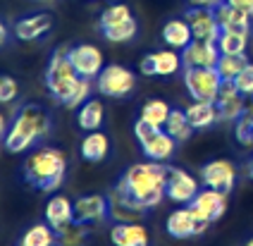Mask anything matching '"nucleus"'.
Returning a JSON list of instances; mask_svg holds the SVG:
<instances>
[{"label":"nucleus","instance_id":"obj_1","mask_svg":"<svg viewBox=\"0 0 253 246\" xmlns=\"http://www.w3.org/2000/svg\"><path fill=\"white\" fill-rule=\"evenodd\" d=\"M168 172L169 167L165 163H155V160H148V163H136L126 170L117 187L125 196H129L131 201L139 205L143 213L158 208L163 199L168 196L165 194V184H168Z\"/></svg>","mask_w":253,"mask_h":246},{"label":"nucleus","instance_id":"obj_2","mask_svg":"<svg viewBox=\"0 0 253 246\" xmlns=\"http://www.w3.org/2000/svg\"><path fill=\"white\" fill-rule=\"evenodd\" d=\"M50 131V115L41 105H24L17 110L12 127L5 134V151L7 153H24Z\"/></svg>","mask_w":253,"mask_h":246},{"label":"nucleus","instance_id":"obj_3","mask_svg":"<svg viewBox=\"0 0 253 246\" xmlns=\"http://www.w3.org/2000/svg\"><path fill=\"white\" fill-rule=\"evenodd\" d=\"M67 170V158L60 148H39L24 160V179L27 184L41 191H55L62 187Z\"/></svg>","mask_w":253,"mask_h":246},{"label":"nucleus","instance_id":"obj_4","mask_svg":"<svg viewBox=\"0 0 253 246\" xmlns=\"http://www.w3.org/2000/svg\"><path fill=\"white\" fill-rule=\"evenodd\" d=\"M77 82H79V74L70 60V48L60 45L50 55V62L45 67V88L53 96V101L65 105V101L70 98V93L77 86Z\"/></svg>","mask_w":253,"mask_h":246},{"label":"nucleus","instance_id":"obj_5","mask_svg":"<svg viewBox=\"0 0 253 246\" xmlns=\"http://www.w3.org/2000/svg\"><path fill=\"white\" fill-rule=\"evenodd\" d=\"M134 134H136V141L141 146V153L148 160L155 163H168L174 151H177V141L169 136L163 127H153L151 122H146L143 117L136 120L134 124Z\"/></svg>","mask_w":253,"mask_h":246},{"label":"nucleus","instance_id":"obj_6","mask_svg":"<svg viewBox=\"0 0 253 246\" xmlns=\"http://www.w3.org/2000/svg\"><path fill=\"white\" fill-rule=\"evenodd\" d=\"M184 86L194 101L215 103L222 86V77L215 67H184Z\"/></svg>","mask_w":253,"mask_h":246},{"label":"nucleus","instance_id":"obj_7","mask_svg":"<svg viewBox=\"0 0 253 246\" xmlns=\"http://www.w3.org/2000/svg\"><path fill=\"white\" fill-rule=\"evenodd\" d=\"M134 86H136L134 72L129 67H125V65H117V62L103 67L100 74L96 77L98 93L108 96V98H125V96H129L134 91Z\"/></svg>","mask_w":253,"mask_h":246},{"label":"nucleus","instance_id":"obj_8","mask_svg":"<svg viewBox=\"0 0 253 246\" xmlns=\"http://www.w3.org/2000/svg\"><path fill=\"white\" fill-rule=\"evenodd\" d=\"M211 222L201 220V217L191 210V205H184V208H177L168 215V222H165V230H168L169 237L174 239H189V237H198L208 230Z\"/></svg>","mask_w":253,"mask_h":246},{"label":"nucleus","instance_id":"obj_9","mask_svg":"<svg viewBox=\"0 0 253 246\" xmlns=\"http://www.w3.org/2000/svg\"><path fill=\"white\" fill-rule=\"evenodd\" d=\"M201 182L206 187L229 194L237 184V165L227 158H215L201 167Z\"/></svg>","mask_w":253,"mask_h":246},{"label":"nucleus","instance_id":"obj_10","mask_svg":"<svg viewBox=\"0 0 253 246\" xmlns=\"http://www.w3.org/2000/svg\"><path fill=\"white\" fill-rule=\"evenodd\" d=\"M198 191H201V187H198L194 174L182 170V167H169L168 184H165V194H168L169 201L179 203V205H189Z\"/></svg>","mask_w":253,"mask_h":246},{"label":"nucleus","instance_id":"obj_11","mask_svg":"<svg viewBox=\"0 0 253 246\" xmlns=\"http://www.w3.org/2000/svg\"><path fill=\"white\" fill-rule=\"evenodd\" d=\"M184 19L189 22V27H191V34H194V39L196 41H212V43H217V39H220V24H217V17L212 12L211 7H189L186 10V15Z\"/></svg>","mask_w":253,"mask_h":246},{"label":"nucleus","instance_id":"obj_12","mask_svg":"<svg viewBox=\"0 0 253 246\" xmlns=\"http://www.w3.org/2000/svg\"><path fill=\"white\" fill-rule=\"evenodd\" d=\"M139 67L146 77H172L184 67V60L174 48H165V50H155L151 55H146Z\"/></svg>","mask_w":253,"mask_h":246},{"label":"nucleus","instance_id":"obj_13","mask_svg":"<svg viewBox=\"0 0 253 246\" xmlns=\"http://www.w3.org/2000/svg\"><path fill=\"white\" fill-rule=\"evenodd\" d=\"M191 205V210L196 213L201 220H206V222H215V220H220V217L225 215L227 210V194L225 191H217V189H201L196 196H194V201L189 203Z\"/></svg>","mask_w":253,"mask_h":246},{"label":"nucleus","instance_id":"obj_14","mask_svg":"<svg viewBox=\"0 0 253 246\" xmlns=\"http://www.w3.org/2000/svg\"><path fill=\"white\" fill-rule=\"evenodd\" d=\"M74 217L82 225H91V222H105L110 217V199L103 194H88V196H79L74 201Z\"/></svg>","mask_w":253,"mask_h":246},{"label":"nucleus","instance_id":"obj_15","mask_svg":"<svg viewBox=\"0 0 253 246\" xmlns=\"http://www.w3.org/2000/svg\"><path fill=\"white\" fill-rule=\"evenodd\" d=\"M70 60H72V65H74V70H77V74H79V77H86V79H96L100 74V70L105 67V65H103V53L91 43L72 45Z\"/></svg>","mask_w":253,"mask_h":246},{"label":"nucleus","instance_id":"obj_16","mask_svg":"<svg viewBox=\"0 0 253 246\" xmlns=\"http://www.w3.org/2000/svg\"><path fill=\"white\" fill-rule=\"evenodd\" d=\"M217 110H220V120L222 122H237L239 117L246 115V96H241L239 88L234 86V82H222L220 93H217Z\"/></svg>","mask_w":253,"mask_h":246},{"label":"nucleus","instance_id":"obj_17","mask_svg":"<svg viewBox=\"0 0 253 246\" xmlns=\"http://www.w3.org/2000/svg\"><path fill=\"white\" fill-rule=\"evenodd\" d=\"M220 55L222 53H220L217 43H212V41H196V39L182 50L184 67H215Z\"/></svg>","mask_w":253,"mask_h":246},{"label":"nucleus","instance_id":"obj_18","mask_svg":"<svg viewBox=\"0 0 253 246\" xmlns=\"http://www.w3.org/2000/svg\"><path fill=\"white\" fill-rule=\"evenodd\" d=\"M50 27H53V17L48 12H36V15L22 17L14 24V39H19V41H39L50 31Z\"/></svg>","mask_w":253,"mask_h":246},{"label":"nucleus","instance_id":"obj_19","mask_svg":"<svg viewBox=\"0 0 253 246\" xmlns=\"http://www.w3.org/2000/svg\"><path fill=\"white\" fill-rule=\"evenodd\" d=\"M45 222L55 232H62L65 227H70L72 222H77V217H74V203L67 196H62V194L53 196L50 201L45 203Z\"/></svg>","mask_w":253,"mask_h":246},{"label":"nucleus","instance_id":"obj_20","mask_svg":"<svg viewBox=\"0 0 253 246\" xmlns=\"http://www.w3.org/2000/svg\"><path fill=\"white\" fill-rule=\"evenodd\" d=\"M215 17H217V24L222 31H239V34H251V22L253 17L246 15L244 10L229 5V2H220L215 10Z\"/></svg>","mask_w":253,"mask_h":246},{"label":"nucleus","instance_id":"obj_21","mask_svg":"<svg viewBox=\"0 0 253 246\" xmlns=\"http://www.w3.org/2000/svg\"><path fill=\"white\" fill-rule=\"evenodd\" d=\"M110 242L115 246H148V232L139 222H115Z\"/></svg>","mask_w":253,"mask_h":246},{"label":"nucleus","instance_id":"obj_22","mask_svg":"<svg viewBox=\"0 0 253 246\" xmlns=\"http://www.w3.org/2000/svg\"><path fill=\"white\" fill-rule=\"evenodd\" d=\"M184 110H186V117H189L194 129H208V127H212L220 120L217 105L208 101H194L191 105H186Z\"/></svg>","mask_w":253,"mask_h":246},{"label":"nucleus","instance_id":"obj_23","mask_svg":"<svg viewBox=\"0 0 253 246\" xmlns=\"http://www.w3.org/2000/svg\"><path fill=\"white\" fill-rule=\"evenodd\" d=\"M163 41L168 48H174V50H184L186 45L194 41V34H191V27L186 19H169L163 27Z\"/></svg>","mask_w":253,"mask_h":246},{"label":"nucleus","instance_id":"obj_24","mask_svg":"<svg viewBox=\"0 0 253 246\" xmlns=\"http://www.w3.org/2000/svg\"><path fill=\"white\" fill-rule=\"evenodd\" d=\"M110 153V139L103 131H86V136L82 139V158L88 163H100L108 158Z\"/></svg>","mask_w":253,"mask_h":246},{"label":"nucleus","instance_id":"obj_25","mask_svg":"<svg viewBox=\"0 0 253 246\" xmlns=\"http://www.w3.org/2000/svg\"><path fill=\"white\" fill-rule=\"evenodd\" d=\"M103 117H105L103 103L98 98H88L79 108V113H77V124H79V129H84V131H96L103 124Z\"/></svg>","mask_w":253,"mask_h":246},{"label":"nucleus","instance_id":"obj_26","mask_svg":"<svg viewBox=\"0 0 253 246\" xmlns=\"http://www.w3.org/2000/svg\"><path fill=\"white\" fill-rule=\"evenodd\" d=\"M60 242L57 232L48 225V222H39V225H31L24 234H22V242L19 246H55Z\"/></svg>","mask_w":253,"mask_h":246},{"label":"nucleus","instance_id":"obj_27","mask_svg":"<svg viewBox=\"0 0 253 246\" xmlns=\"http://www.w3.org/2000/svg\"><path fill=\"white\" fill-rule=\"evenodd\" d=\"M165 131H168L177 144H182V141H186V139H189L196 129L191 127V122H189V117H186V110L172 108L168 122H165Z\"/></svg>","mask_w":253,"mask_h":246},{"label":"nucleus","instance_id":"obj_28","mask_svg":"<svg viewBox=\"0 0 253 246\" xmlns=\"http://www.w3.org/2000/svg\"><path fill=\"white\" fill-rule=\"evenodd\" d=\"M136 31H139L136 19L129 17L125 22H120V24H113V27L100 29V36H103L105 41H110V43H125V41H131V39L136 36Z\"/></svg>","mask_w":253,"mask_h":246},{"label":"nucleus","instance_id":"obj_29","mask_svg":"<svg viewBox=\"0 0 253 246\" xmlns=\"http://www.w3.org/2000/svg\"><path fill=\"white\" fill-rule=\"evenodd\" d=\"M246 65H249L246 53H241V55H225V53H222L220 60H217V65H215V70L220 72L222 82H234Z\"/></svg>","mask_w":253,"mask_h":246},{"label":"nucleus","instance_id":"obj_30","mask_svg":"<svg viewBox=\"0 0 253 246\" xmlns=\"http://www.w3.org/2000/svg\"><path fill=\"white\" fill-rule=\"evenodd\" d=\"M169 113H172V108H169V103L160 101V98H153V101H146L143 103V108H141V115L146 122H151L153 127H165V122H168Z\"/></svg>","mask_w":253,"mask_h":246},{"label":"nucleus","instance_id":"obj_31","mask_svg":"<svg viewBox=\"0 0 253 246\" xmlns=\"http://www.w3.org/2000/svg\"><path fill=\"white\" fill-rule=\"evenodd\" d=\"M217 48L225 55H241L249 48V34H239V31H222L217 39Z\"/></svg>","mask_w":253,"mask_h":246},{"label":"nucleus","instance_id":"obj_32","mask_svg":"<svg viewBox=\"0 0 253 246\" xmlns=\"http://www.w3.org/2000/svg\"><path fill=\"white\" fill-rule=\"evenodd\" d=\"M129 17H131V12H129V7H126L125 2H115V5H110V7L103 10V15H100V19H98V29L120 24V22H125Z\"/></svg>","mask_w":253,"mask_h":246},{"label":"nucleus","instance_id":"obj_33","mask_svg":"<svg viewBox=\"0 0 253 246\" xmlns=\"http://www.w3.org/2000/svg\"><path fill=\"white\" fill-rule=\"evenodd\" d=\"M57 237H60V244L62 246H84L86 237H88V230H86V225H82V222H72L70 227L57 232Z\"/></svg>","mask_w":253,"mask_h":246},{"label":"nucleus","instance_id":"obj_34","mask_svg":"<svg viewBox=\"0 0 253 246\" xmlns=\"http://www.w3.org/2000/svg\"><path fill=\"white\" fill-rule=\"evenodd\" d=\"M88 98H91V79L79 77V82H77L74 91L70 93V98L65 101V105H67V108H82Z\"/></svg>","mask_w":253,"mask_h":246},{"label":"nucleus","instance_id":"obj_35","mask_svg":"<svg viewBox=\"0 0 253 246\" xmlns=\"http://www.w3.org/2000/svg\"><path fill=\"white\" fill-rule=\"evenodd\" d=\"M234 139L241 146H253V115H246L237 120V127H234Z\"/></svg>","mask_w":253,"mask_h":246},{"label":"nucleus","instance_id":"obj_36","mask_svg":"<svg viewBox=\"0 0 253 246\" xmlns=\"http://www.w3.org/2000/svg\"><path fill=\"white\" fill-rule=\"evenodd\" d=\"M234 86L239 88L241 96L253 98V62H249V65L239 72V77L234 79Z\"/></svg>","mask_w":253,"mask_h":246},{"label":"nucleus","instance_id":"obj_37","mask_svg":"<svg viewBox=\"0 0 253 246\" xmlns=\"http://www.w3.org/2000/svg\"><path fill=\"white\" fill-rule=\"evenodd\" d=\"M17 93H19L17 79L2 74V77H0V103H2V105H5V103H12L14 98H17Z\"/></svg>","mask_w":253,"mask_h":246},{"label":"nucleus","instance_id":"obj_38","mask_svg":"<svg viewBox=\"0 0 253 246\" xmlns=\"http://www.w3.org/2000/svg\"><path fill=\"white\" fill-rule=\"evenodd\" d=\"M225 2L234 5V7H239V10H244L246 15L253 17V0H225Z\"/></svg>","mask_w":253,"mask_h":246},{"label":"nucleus","instance_id":"obj_39","mask_svg":"<svg viewBox=\"0 0 253 246\" xmlns=\"http://www.w3.org/2000/svg\"><path fill=\"white\" fill-rule=\"evenodd\" d=\"M194 7H211V10H215L220 2H225V0H189Z\"/></svg>","mask_w":253,"mask_h":246},{"label":"nucleus","instance_id":"obj_40","mask_svg":"<svg viewBox=\"0 0 253 246\" xmlns=\"http://www.w3.org/2000/svg\"><path fill=\"white\" fill-rule=\"evenodd\" d=\"M7 36H10V34H7V27H5V24L0 22V45L7 43Z\"/></svg>","mask_w":253,"mask_h":246},{"label":"nucleus","instance_id":"obj_41","mask_svg":"<svg viewBox=\"0 0 253 246\" xmlns=\"http://www.w3.org/2000/svg\"><path fill=\"white\" fill-rule=\"evenodd\" d=\"M5 134H7V122H5V117L0 113V136H5Z\"/></svg>","mask_w":253,"mask_h":246},{"label":"nucleus","instance_id":"obj_42","mask_svg":"<svg viewBox=\"0 0 253 246\" xmlns=\"http://www.w3.org/2000/svg\"><path fill=\"white\" fill-rule=\"evenodd\" d=\"M249 174L253 177V158H251V163H249Z\"/></svg>","mask_w":253,"mask_h":246},{"label":"nucleus","instance_id":"obj_43","mask_svg":"<svg viewBox=\"0 0 253 246\" xmlns=\"http://www.w3.org/2000/svg\"><path fill=\"white\" fill-rule=\"evenodd\" d=\"M246 246H253V237H251V239H249V242H246Z\"/></svg>","mask_w":253,"mask_h":246}]
</instances>
